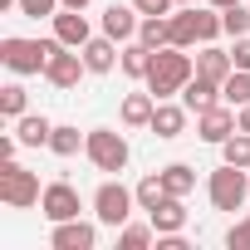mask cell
Instances as JSON below:
<instances>
[{
    "instance_id": "obj_34",
    "label": "cell",
    "mask_w": 250,
    "mask_h": 250,
    "mask_svg": "<svg viewBox=\"0 0 250 250\" xmlns=\"http://www.w3.org/2000/svg\"><path fill=\"white\" fill-rule=\"evenodd\" d=\"M230 59H235V69H250V35H240V40H235Z\"/></svg>"
},
{
    "instance_id": "obj_38",
    "label": "cell",
    "mask_w": 250,
    "mask_h": 250,
    "mask_svg": "<svg viewBox=\"0 0 250 250\" xmlns=\"http://www.w3.org/2000/svg\"><path fill=\"white\" fill-rule=\"evenodd\" d=\"M206 5H216V10H226V5H240V0H206Z\"/></svg>"
},
{
    "instance_id": "obj_30",
    "label": "cell",
    "mask_w": 250,
    "mask_h": 250,
    "mask_svg": "<svg viewBox=\"0 0 250 250\" xmlns=\"http://www.w3.org/2000/svg\"><path fill=\"white\" fill-rule=\"evenodd\" d=\"M221 25H226L230 40H240V35H250V10H245V5H226V10H221Z\"/></svg>"
},
{
    "instance_id": "obj_23",
    "label": "cell",
    "mask_w": 250,
    "mask_h": 250,
    "mask_svg": "<svg viewBox=\"0 0 250 250\" xmlns=\"http://www.w3.org/2000/svg\"><path fill=\"white\" fill-rule=\"evenodd\" d=\"M83 143H88V133L69 128V123H54V133H49V152H54V157H74Z\"/></svg>"
},
{
    "instance_id": "obj_15",
    "label": "cell",
    "mask_w": 250,
    "mask_h": 250,
    "mask_svg": "<svg viewBox=\"0 0 250 250\" xmlns=\"http://www.w3.org/2000/svg\"><path fill=\"white\" fill-rule=\"evenodd\" d=\"M182 103H187L191 113H206V108H216V103H226V98H221V83H216V79L191 74V79H187V88H182Z\"/></svg>"
},
{
    "instance_id": "obj_20",
    "label": "cell",
    "mask_w": 250,
    "mask_h": 250,
    "mask_svg": "<svg viewBox=\"0 0 250 250\" xmlns=\"http://www.w3.org/2000/svg\"><path fill=\"white\" fill-rule=\"evenodd\" d=\"M118 69L128 74V79H147V69H152V49H147L143 40H128V44H123V59H118Z\"/></svg>"
},
{
    "instance_id": "obj_5",
    "label": "cell",
    "mask_w": 250,
    "mask_h": 250,
    "mask_svg": "<svg viewBox=\"0 0 250 250\" xmlns=\"http://www.w3.org/2000/svg\"><path fill=\"white\" fill-rule=\"evenodd\" d=\"M83 157L98 167V172H123V167H128V138H123V133H113V128H88V143H83Z\"/></svg>"
},
{
    "instance_id": "obj_6",
    "label": "cell",
    "mask_w": 250,
    "mask_h": 250,
    "mask_svg": "<svg viewBox=\"0 0 250 250\" xmlns=\"http://www.w3.org/2000/svg\"><path fill=\"white\" fill-rule=\"evenodd\" d=\"M133 206H138V191L133 187H123V182H103L98 191H93V216L103 221V226H128V216H133Z\"/></svg>"
},
{
    "instance_id": "obj_21",
    "label": "cell",
    "mask_w": 250,
    "mask_h": 250,
    "mask_svg": "<svg viewBox=\"0 0 250 250\" xmlns=\"http://www.w3.org/2000/svg\"><path fill=\"white\" fill-rule=\"evenodd\" d=\"M138 40H143L147 49H162V44H172V15H143V25H138Z\"/></svg>"
},
{
    "instance_id": "obj_40",
    "label": "cell",
    "mask_w": 250,
    "mask_h": 250,
    "mask_svg": "<svg viewBox=\"0 0 250 250\" xmlns=\"http://www.w3.org/2000/svg\"><path fill=\"white\" fill-rule=\"evenodd\" d=\"M245 177H250V167H245Z\"/></svg>"
},
{
    "instance_id": "obj_24",
    "label": "cell",
    "mask_w": 250,
    "mask_h": 250,
    "mask_svg": "<svg viewBox=\"0 0 250 250\" xmlns=\"http://www.w3.org/2000/svg\"><path fill=\"white\" fill-rule=\"evenodd\" d=\"M162 187H167V196H191L196 191V172L187 162H172V167H162Z\"/></svg>"
},
{
    "instance_id": "obj_29",
    "label": "cell",
    "mask_w": 250,
    "mask_h": 250,
    "mask_svg": "<svg viewBox=\"0 0 250 250\" xmlns=\"http://www.w3.org/2000/svg\"><path fill=\"white\" fill-rule=\"evenodd\" d=\"M25 103H30L25 83H5V88H0V113H5L10 123H15V118H25Z\"/></svg>"
},
{
    "instance_id": "obj_39",
    "label": "cell",
    "mask_w": 250,
    "mask_h": 250,
    "mask_svg": "<svg viewBox=\"0 0 250 250\" xmlns=\"http://www.w3.org/2000/svg\"><path fill=\"white\" fill-rule=\"evenodd\" d=\"M177 5H187V0H177Z\"/></svg>"
},
{
    "instance_id": "obj_37",
    "label": "cell",
    "mask_w": 250,
    "mask_h": 250,
    "mask_svg": "<svg viewBox=\"0 0 250 250\" xmlns=\"http://www.w3.org/2000/svg\"><path fill=\"white\" fill-rule=\"evenodd\" d=\"M59 5H64V10H88L93 0H59Z\"/></svg>"
},
{
    "instance_id": "obj_17",
    "label": "cell",
    "mask_w": 250,
    "mask_h": 250,
    "mask_svg": "<svg viewBox=\"0 0 250 250\" xmlns=\"http://www.w3.org/2000/svg\"><path fill=\"white\" fill-rule=\"evenodd\" d=\"M152 113H157V98L152 93H128L123 108H118L123 128H152Z\"/></svg>"
},
{
    "instance_id": "obj_1",
    "label": "cell",
    "mask_w": 250,
    "mask_h": 250,
    "mask_svg": "<svg viewBox=\"0 0 250 250\" xmlns=\"http://www.w3.org/2000/svg\"><path fill=\"white\" fill-rule=\"evenodd\" d=\"M191 74H196V59H191L187 49H177V44H162V49H152L147 93H152V98H177Z\"/></svg>"
},
{
    "instance_id": "obj_19",
    "label": "cell",
    "mask_w": 250,
    "mask_h": 250,
    "mask_svg": "<svg viewBox=\"0 0 250 250\" xmlns=\"http://www.w3.org/2000/svg\"><path fill=\"white\" fill-rule=\"evenodd\" d=\"M49 133H54V123H49L44 113L15 118V138H20V147H49Z\"/></svg>"
},
{
    "instance_id": "obj_10",
    "label": "cell",
    "mask_w": 250,
    "mask_h": 250,
    "mask_svg": "<svg viewBox=\"0 0 250 250\" xmlns=\"http://www.w3.org/2000/svg\"><path fill=\"white\" fill-rule=\"evenodd\" d=\"M49 245H54V250H93V245H98V226H93V221H79V216H74V221H59V226L49 230Z\"/></svg>"
},
{
    "instance_id": "obj_31",
    "label": "cell",
    "mask_w": 250,
    "mask_h": 250,
    "mask_svg": "<svg viewBox=\"0 0 250 250\" xmlns=\"http://www.w3.org/2000/svg\"><path fill=\"white\" fill-rule=\"evenodd\" d=\"M15 10H20L25 20H44V15L54 20V15H59L64 5H59V0H20V5H15Z\"/></svg>"
},
{
    "instance_id": "obj_2",
    "label": "cell",
    "mask_w": 250,
    "mask_h": 250,
    "mask_svg": "<svg viewBox=\"0 0 250 250\" xmlns=\"http://www.w3.org/2000/svg\"><path fill=\"white\" fill-rule=\"evenodd\" d=\"M64 40H20V35H5L0 40V64L10 74H44L49 54L59 49Z\"/></svg>"
},
{
    "instance_id": "obj_3",
    "label": "cell",
    "mask_w": 250,
    "mask_h": 250,
    "mask_svg": "<svg viewBox=\"0 0 250 250\" xmlns=\"http://www.w3.org/2000/svg\"><path fill=\"white\" fill-rule=\"evenodd\" d=\"M206 196H211V206H216V211H240V206H245V196H250V177H245V167L221 162V167L206 177Z\"/></svg>"
},
{
    "instance_id": "obj_25",
    "label": "cell",
    "mask_w": 250,
    "mask_h": 250,
    "mask_svg": "<svg viewBox=\"0 0 250 250\" xmlns=\"http://www.w3.org/2000/svg\"><path fill=\"white\" fill-rule=\"evenodd\" d=\"M118 245H123V250H147V245H157V226H152V221H147V226H133V221L118 226Z\"/></svg>"
},
{
    "instance_id": "obj_4",
    "label": "cell",
    "mask_w": 250,
    "mask_h": 250,
    "mask_svg": "<svg viewBox=\"0 0 250 250\" xmlns=\"http://www.w3.org/2000/svg\"><path fill=\"white\" fill-rule=\"evenodd\" d=\"M40 177L30 172V167H20L15 157L10 162H0V201H5L10 211H30V206H40Z\"/></svg>"
},
{
    "instance_id": "obj_26",
    "label": "cell",
    "mask_w": 250,
    "mask_h": 250,
    "mask_svg": "<svg viewBox=\"0 0 250 250\" xmlns=\"http://www.w3.org/2000/svg\"><path fill=\"white\" fill-rule=\"evenodd\" d=\"M133 191H138V211H157V206H162V196H167V187H162V172L143 177Z\"/></svg>"
},
{
    "instance_id": "obj_11",
    "label": "cell",
    "mask_w": 250,
    "mask_h": 250,
    "mask_svg": "<svg viewBox=\"0 0 250 250\" xmlns=\"http://www.w3.org/2000/svg\"><path fill=\"white\" fill-rule=\"evenodd\" d=\"M138 5H108L103 10V35L108 40H118V44H128V40H138Z\"/></svg>"
},
{
    "instance_id": "obj_16",
    "label": "cell",
    "mask_w": 250,
    "mask_h": 250,
    "mask_svg": "<svg viewBox=\"0 0 250 250\" xmlns=\"http://www.w3.org/2000/svg\"><path fill=\"white\" fill-rule=\"evenodd\" d=\"M147 221L157 226V235L187 230V196H162V206H157V211H147Z\"/></svg>"
},
{
    "instance_id": "obj_12",
    "label": "cell",
    "mask_w": 250,
    "mask_h": 250,
    "mask_svg": "<svg viewBox=\"0 0 250 250\" xmlns=\"http://www.w3.org/2000/svg\"><path fill=\"white\" fill-rule=\"evenodd\" d=\"M187 103H167V98H157V113H152V133L162 138V143H172V138H182L187 133Z\"/></svg>"
},
{
    "instance_id": "obj_13",
    "label": "cell",
    "mask_w": 250,
    "mask_h": 250,
    "mask_svg": "<svg viewBox=\"0 0 250 250\" xmlns=\"http://www.w3.org/2000/svg\"><path fill=\"white\" fill-rule=\"evenodd\" d=\"M54 40H64L69 49H83V44L93 40L88 15H83V10H59V15H54Z\"/></svg>"
},
{
    "instance_id": "obj_33",
    "label": "cell",
    "mask_w": 250,
    "mask_h": 250,
    "mask_svg": "<svg viewBox=\"0 0 250 250\" xmlns=\"http://www.w3.org/2000/svg\"><path fill=\"white\" fill-rule=\"evenodd\" d=\"M133 5H138V15H172L177 0H133Z\"/></svg>"
},
{
    "instance_id": "obj_32",
    "label": "cell",
    "mask_w": 250,
    "mask_h": 250,
    "mask_svg": "<svg viewBox=\"0 0 250 250\" xmlns=\"http://www.w3.org/2000/svg\"><path fill=\"white\" fill-rule=\"evenodd\" d=\"M226 250H250V216L235 221V226L226 230Z\"/></svg>"
},
{
    "instance_id": "obj_28",
    "label": "cell",
    "mask_w": 250,
    "mask_h": 250,
    "mask_svg": "<svg viewBox=\"0 0 250 250\" xmlns=\"http://www.w3.org/2000/svg\"><path fill=\"white\" fill-rule=\"evenodd\" d=\"M221 162H235V167H250V133H230L226 143H221Z\"/></svg>"
},
{
    "instance_id": "obj_27",
    "label": "cell",
    "mask_w": 250,
    "mask_h": 250,
    "mask_svg": "<svg viewBox=\"0 0 250 250\" xmlns=\"http://www.w3.org/2000/svg\"><path fill=\"white\" fill-rule=\"evenodd\" d=\"M221 98H226L230 108H245V103H250V69H235V74L221 83Z\"/></svg>"
},
{
    "instance_id": "obj_9",
    "label": "cell",
    "mask_w": 250,
    "mask_h": 250,
    "mask_svg": "<svg viewBox=\"0 0 250 250\" xmlns=\"http://www.w3.org/2000/svg\"><path fill=\"white\" fill-rule=\"evenodd\" d=\"M235 128H240V123H235V108H230V103H216V108L196 113V138H201V143H216V147H221Z\"/></svg>"
},
{
    "instance_id": "obj_18",
    "label": "cell",
    "mask_w": 250,
    "mask_h": 250,
    "mask_svg": "<svg viewBox=\"0 0 250 250\" xmlns=\"http://www.w3.org/2000/svg\"><path fill=\"white\" fill-rule=\"evenodd\" d=\"M196 74H201V79L226 83V79L235 74V59H230L226 49H216V44H201V54H196Z\"/></svg>"
},
{
    "instance_id": "obj_7",
    "label": "cell",
    "mask_w": 250,
    "mask_h": 250,
    "mask_svg": "<svg viewBox=\"0 0 250 250\" xmlns=\"http://www.w3.org/2000/svg\"><path fill=\"white\" fill-rule=\"evenodd\" d=\"M88 74V64H83V49H69V44H59L54 54H49V64H44V79L54 83V88H79V79Z\"/></svg>"
},
{
    "instance_id": "obj_35",
    "label": "cell",
    "mask_w": 250,
    "mask_h": 250,
    "mask_svg": "<svg viewBox=\"0 0 250 250\" xmlns=\"http://www.w3.org/2000/svg\"><path fill=\"white\" fill-rule=\"evenodd\" d=\"M15 147H20V138H15V133H10V138H0V162H10V157H15Z\"/></svg>"
},
{
    "instance_id": "obj_36",
    "label": "cell",
    "mask_w": 250,
    "mask_h": 250,
    "mask_svg": "<svg viewBox=\"0 0 250 250\" xmlns=\"http://www.w3.org/2000/svg\"><path fill=\"white\" fill-rule=\"evenodd\" d=\"M235 123H240V133H250V103H245V108L235 113Z\"/></svg>"
},
{
    "instance_id": "obj_8",
    "label": "cell",
    "mask_w": 250,
    "mask_h": 250,
    "mask_svg": "<svg viewBox=\"0 0 250 250\" xmlns=\"http://www.w3.org/2000/svg\"><path fill=\"white\" fill-rule=\"evenodd\" d=\"M40 211H44L49 226H59V221H74V216L83 211V201H79V191H74L69 182H49L44 196H40Z\"/></svg>"
},
{
    "instance_id": "obj_14",
    "label": "cell",
    "mask_w": 250,
    "mask_h": 250,
    "mask_svg": "<svg viewBox=\"0 0 250 250\" xmlns=\"http://www.w3.org/2000/svg\"><path fill=\"white\" fill-rule=\"evenodd\" d=\"M118 59H123V49H118V40H108V35H93V40L83 44V64H88V74H113Z\"/></svg>"
},
{
    "instance_id": "obj_22",
    "label": "cell",
    "mask_w": 250,
    "mask_h": 250,
    "mask_svg": "<svg viewBox=\"0 0 250 250\" xmlns=\"http://www.w3.org/2000/svg\"><path fill=\"white\" fill-rule=\"evenodd\" d=\"M172 44H177V49L201 44V30H196V5H191V10H172Z\"/></svg>"
}]
</instances>
